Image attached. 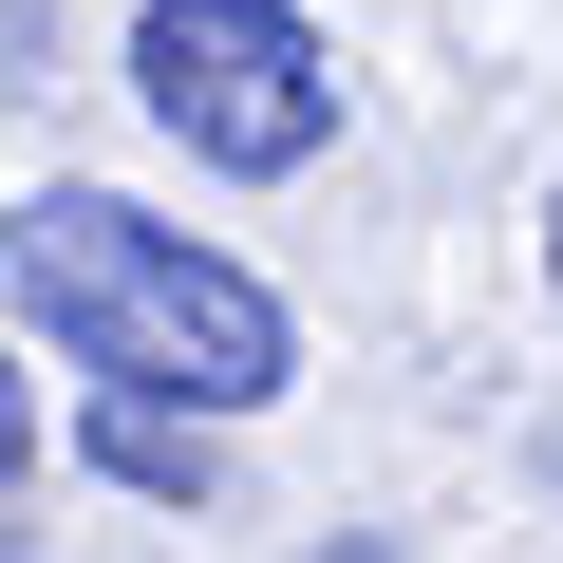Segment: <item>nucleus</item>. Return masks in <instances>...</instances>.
<instances>
[{"mask_svg": "<svg viewBox=\"0 0 563 563\" xmlns=\"http://www.w3.org/2000/svg\"><path fill=\"white\" fill-rule=\"evenodd\" d=\"M544 244H563V207H544Z\"/></svg>", "mask_w": 563, "mask_h": 563, "instance_id": "obj_6", "label": "nucleus"}, {"mask_svg": "<svg viewBox=\"0 0 563 563\" xmlns=\"http://www.w3.org/2000/svg\"><path fill=\"white\" fill-rule=\"evenodd\" d=\"M0 563H20V544H0Z\"/></svg>", "mask_w": 563, "mask_h": 563, "instance_id": "obj_7", "label": "nucleus"}, {"mask_svg": "<svg viewBox=\"0 0 563 563\" xmlns=\"http://www.w3.org/2000/svg\"><path fill=\"white\" fill-rule=\"evenodd\" d=\"M0 282H20V320L95 376V395H151V413H263L301 395V320L263 301V282L188 225H151L132 188H20L0 207Z\"/></svg>", "mask_w": 563, "mask_h": 563, "instance_id": "obj_1", "label": "nucleus"}, {"mask_svg": "<svg viewBox=\"0 0 563 563\" xmlns=\"http://www.w3.org/2000/svg\"><path fill=\"white\" fill-rule=\"evenodd\" d=\"M95 470H113L132 507H207V488H225L207 413H151V395H95Z\"/></svg>", "mask_w": 563, "mask_h": 563, "instance_id": "obj_3", "label": "nucleus"}, {"mask_svg": "<svg viewBox=\"0 0 563 563\" xmlns=\"http://www.w3.org/2000/svg\"><path fill=\"white\" fill-rule=\"evenodd\" d=\"M132 95H151V132L188 151V169H320V132H339V57H320V20L301 0H151L132 20Z\"/></svg>", "mask_w": 563, "mask_h": 563, "instance_id": "obj_2", "label": "nucleus"}, {"mask_svg": "<svg viewBox=\"0 0 563 563\" xmlns=\"http://www.w3.org/2000/svg\"><path fill=\"white\" fill-rule=\"evenodd\" d=\"M357 563H376V544H357Z\"/></svg>", "mask_w": 563, "mask_h": 563, "instance_id": "obj_8", "label": "nucleus"}, {"mask_svg": "<svg viewBox=\"0 0 563 563\" xmlns=\"http://www.w3.org/2000/svg\"><path fill=\"white\" fill-rule=\"evenodd\" d=\"M38 38H57V0H0V95L38 76Z\"/></svg>", "mask_w": 563, "mask_h": 563, "instance_id": "obj_5", "label": "nucleus"}, {"mask_svg": "<svg viewBox=\"0 0 563 563\" xmlns=\"http://www.w3.org/2000/svg\"><path fill=\"white\" fill-rule=\"evenodd\" d=\"M20 470H38V376L0 357V488H20Z\"/></svg>", "mask_w": 563, "mask_h": 563, "instance_id": "obj_4", "label": "nucleus"}]
</instances>
